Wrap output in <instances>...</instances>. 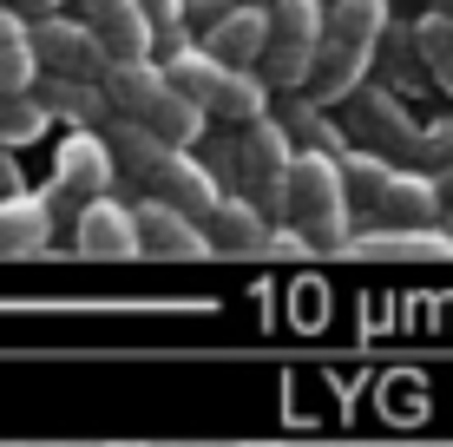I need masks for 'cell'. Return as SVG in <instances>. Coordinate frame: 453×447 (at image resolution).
<instances>
[{
    "label": "cell",
    "instance_id": "e0dca14e",
    "mask_svg": "<svg viewBox=\"0 0 453 447\" xmlns=\"http://www.w3.org/2000/svg\"><path fill=\"white\" fill-rule=\"evenodd\" d=\"M165 86H171L165 66H151V59H112V66H105V99H112L125 119H138Z\"/></svg>",
    "mask_w": 453,
    "mask_h": 447
},
{
    "label": "cell",
    "instance_id": "4316f807",
    "mask_svg": "<svg viewBox=\"0 0 453 447\" xmlns=\"http://www.w3.org/2000/svg\"><path fill=\"white\" fill-rule=\"evenodd\" d=\"M27 191V178H20V165H13V151L0 145V197H20Z\"/></svg>",
    "mask_w": 453,
    "mask_h": 447
},
{
    "label": "cell",
    "instance_id": "cb8c5ba5",
    "mask_svg": "<svg viewBox=\"0 0 453 447\" xmlns=\"http://www.w3.org/2000/svg\"><path fill=\"white\" fill-rule=\"evenodd\" d=\"M414 158L427 165V178H447V172H453V119H434V126H420Z\"/></svg>",
    "mask_w": 453,
    "mask_h": 447
},
{
    "label": "cell",
    "instance_id": "f1b7e54d",
    "mask_svg": "<svg viewBox=\"0 0 453 447\" xmlns=\"http://www.w3.org/2000/svg\"><path fill=\"white\" fill-rule=\"evenodd\" d=\"M105 447H138V441H105Z\"/></svg>",
    "mask_w": 453,
    "mask_h": 447
},
{
    "label": "cell",
    "instance_id": "4dcf8cb0",
    "mask_svg": "<svg viewBox=\"0 0 453 447\" xmlns=\"http://www.w3.org/2000/svg\"><path fill=\"white\" fill-rule=\"evenodd\" d=\"M447 237H453V218H447Z\"/></svg>",
    "mask_w": 453,
    "mask_h": 447
},
{
    "label": "cell",
    "instance_id": "1f68e13d",
    "mask_svg": "<svg viewBox=\"0 0 453 447\" xmlns=\"http://www.w3.org/2000/svg\"><path fill=\"white\" fill-rule=\"evenodd\" d=\"M250 7H263V0H250Z\"/></svg>",
    "mask_w": 453,
    "mask_h": 447
},
{
    "label": "cell",
    "instance_id": "8fae6325",
    "mask_svg": "<svg viewBox=\"0 0 453 447\" xmlns=\"http://www.w3.org/2000/svg\"><path fill=\"white\" fill-rule=\"evenodd\" d=\"M374 211H381L388 224H401V230H420V224H434L441 218V178H427V172H388L381 178V191H374Z\"/></svg>",
    "mask_w": 453,
    "mask_h": 447
},
{
    "label": "cell",
    "instance_id": "d4e9b609",
    "mask_svg": "<svg viewBox=\"0 0 453 447\" xmlns=\"http://www.w3.org/2000/svg\"><path fill=\"white\" fill-rule=\"evenodd\" d=\"M263 257H283V264H303V257H316V243H309L296 224H276L270 237H263Z\"/></svg>",
    "mask_w": 453,
    "mask_h": 447
},
{
    "label": "cell",
    "instance_id": "603a6c76",
    "mask_svg": "<svg viewBox=\"0 0 453 447\" xmlns=\"http://www.w3.org/2000/svg\"><path fill=\"white\" fill-rule=\"evenodd\" d=\"M283 126H289V132H309V151H329V158H342V132L329 126V112H322V105L303 99V92H296V105H289Z\"/></svg>",
    "mask_w": 453,
    "mask_h": 447
},
{
    "label": "cell",
    "instance_id": "5b68a950",
    "mask_svg": "<svg viewBox=\"0 0 453 447\" xmlns=\"http://www.w3.org/2000/svg\"><path fill=\"white\" fill-rule=\"evenodd\" d=\"M34 53H40L53 73H66V80H105V66H112L105 40L92 34L86 20H66V13L34 20Z\"/></svg>",
    "mask_w": 453,
    "mask_h": 447
},
{
    "label": "cell",
    "instance_id": "d6a6232c",
    "mask_svg": "<svg viewBox=\"0 0 453 447\" xmlns=\"http://www.w3.org/2000/svg\"><path fill=\"white\" fill-rule=\"evenodd\" d=\"M0 7H7V0H0Z\"/></svg>",
    "mask_w": 453,
    "mask_h": 447
},
{
    "label": "cell",
    "instance_id": "3957f363",
    "mask_svg": "<svg viewBox=\"0 0 453 447\" xmlns=\"http://www.w3.org/2000/svg\"><path fill=\"white\" fill-rule=\"evenodd\" d=\"M283 218L303 230L316 250H342V243L355 237L349 230V178H342V158H329V151H296L289 191H283Z\"/></svg>",
    "mask_w": 453,
    "mask_h": 447
},
{
    "label": "cell",
    "instance_id": "4fadbf2b",
    "mask_svg": "<svg viewBox=\"0 0 453 447\" xmlns=\"http://www.w3.org/2000/svg\"><path fill=\"white\" fill-rule=\"evenodd\" d=\"M46 237H53V204L34 191L0 197V257H46Z\"/></svg>",
    "mask_w": 453,
    "mask_h": 447
},
{
    "label": "cell",
    "instance_id": "9a60e30c",
    "mask_svg": "<svg viewBox=\"0 0 453 447\" xmlns=\"http://www.w3.org/2000/svg\"><path fill=\"white\" fill-rule=\"evenodd\" d=\"M204 119H211V112H204V105H197V99H184L178 86H165L158 99H151L145 112H138V126H145L151 138H165V145L191 151L197 138H204Z\"/></svg>",
    "mask_w": 453,
    "mask_h": 447
},
{
    "label": "cell",
    "instance_id": "8992f818",
    "mask_svg": "<svg viewBox=\"0 0 453 447\" xmlns=\"http://www.w3.org/2000/svg\"><path fill=\"white\" fill-rule=\"evenodd\" d=\"M105 184H112V145H105L99 132L73 126L59 138V158H53V191H46V204H53L59 191L66 197H105Z\"/></svg>",
    "mask_w": 453,
    "mask_h": 447
},
{
    "label": "cell",
    "instance_id": "7402d4cb",
    "mask_svg": "<svg viewBox=\"0 0 453 447\" xmlns=\"http://www.w3.org/2000/svg\"><path fill=\"white\" fill-rule=\"evenodd\" d=\"M414 46H420V59H427V73L441 80L447 92H453V13H441L434 7L427 20L414 27Z\"/></svg>",
    "mask_w": 453,
    "mask_h": 447
},
{
    "label": "cell",
    "instance_id": "484cf974",
    "mask_svg": "<svg viewBox=\"0 0 453 447\" xmlns=\"http://www.w3.org/2000/svg\"><path fill=\"white\" fill-rule=\"evenodd\" d=\"M138 7H145V20L158 27V34H171V27L184 20V7H191V0H138Z\"/></svg>",
    "mask_w": 453,
    "mask_h": 447
},
{
    "label": "cell",
    "instance_id": "f546056e",
    "mask_svg": "<svg viewBox=\"0 0 453 447\" xmlns=\"http://www.w3.org/2000/svg\"><path fill=\"white\" fill-rule=\"evenodd\" d=\"M243 447H276V441H243Z\"/></svg>",
    "mask_w": 453,
    "mask_h": 447
},
{
    "label": "cell",
    "instance_id": "ffe728a7",
    "mask_svg": "<svg viewBox=\"0 0 453 447\" xmlns=\"http://www.w3.org/2000/svg\"><path fill=\"white\" fill-rule=\"evenodd\" d=\"M355 105H362V126H355V132H374V138H381V145H395V151H414V145H420L414 119L401 112V105L388 99V92H362V99H355Z\"/></svg>",
    "mask_w": 453,
    "mask_h": 447
},
{
    "label": "cell",
    "instance_id": "7c38bea8",
    "mask_svg": "<svg viewBox=\"0 0 453 447\" xmlns=\"http://www.w3.org/2000/svg\"><path fill=\"white\" fill-rule=\"evenodd\" d=\"M204 237H211L217 257H263V237H270L263 204H250V197H217V211L204 218Z\"/></svg>",
    "mask_w": 453,
    "mask_h": 447
},
{
    "label": "cell",
    "instance_id": "30bf717a",
    "mask_svg": "<svg viewBox=\"0 0 453 447\" xmlns=\"http://www.w3.org/2000/svg\"><path fill=\"white\" fill-rule=\"evenodd\" d=\"M86 27L105 40L112 59H151V40H158L138 0H86Z\"/></svg>",
    "mask_w": 453,
    "mask_h": 447
},
{
    "label": "cell",
    "instance_id": "83f0119b",
    "mask_svg": "<svg viewBox=\"0 0 453 447\" xmlns=\"http://www.w3.org/2000/svg\"><path fill=\"white\" fill-rule=\"evenodd\" d=\"M66 0H13V13H27V20H46V13H59Z\"/></svg>",
    "mask_w": 453,
    "mask_h": 447
},
{
    "label": "cell",
    "instance_id": "5bb4252c",
    "mask_svg": "<svg viewBox=\"0 0 453 447\" xmlns=\"http://www.w3.org/2000/svg\"><path fill=\"white\" fill-rule=\"evenodd\" d=\"M211 53L224 59V66H257L263 59V46H270V13L263 7H250V0H237V7L224 13V20L211 27Z\"/></svg>",
    "mask_w": 453,
    "mask_h": 447
},
{
    "label": "cell",
    "instance_id": "ba28073f",
    "mask_svg": "<svg viewBox=\"0 0 453 447\" xmlns=\"http://www.w3.org/2000/svg\"><path fill=\"white\" fill-rule=\"evenodd\" d=\"M342 250H349V257H374V264H453L447 224H420V230L381 224V230H362V237H349Z\"/></svg>",
    "mask_w": 453,
    "mask_h": 447
},
{
    "label": "cell",
    "instance_id": "6da1fadb",
    "mask_svg": "<svg viewBox=\"0 0 453 447\" xmlns=\"http://www.w3.org/2000/svg\"><path fill=\"white\" fill-rule=\"evenodd\" d=\"M388 27V0H335L329 7V34L316 46V73H309V105L329 112L335 99H355V80H362L374 40Z\"/></svg>",
    "mask_w": 453,
    "mask_h": 447
},
{
    "label": "cell",
    "instance_id": "277c9868",
    "mask_svg": "<svg viewBox=\"0 0 453 447\" xmlns=\"http://www.w3.org/2000/svg\"><path fill=\"white\" fill-rule=\"evenodd\" d=\"M237 165H243V184H250V204H263V211H283V191H289V165H296V151H289V126L283 119H250L243 126V151H237Z\"/></svg>",
    "mask_w": 453,
    "mask_h": 447
},
{
    "label": "cell",
    "instance_id": "7a4b0ae2",
    "mask_svg": "<svg viewBox=\"0 0 453 447\" xmlns=\"http://www.w3.org/2000/svg\"><path fill=\"white\" fill-rule=\"evenodd\" d=\"M165 80L184 92V99H197L211 119H250L270 112V86H263L257 66H224V59L211 53V46H178V53L165 59Z\"/></svg>",
    "mask_w": 453,
    "mask_h": 447
},
{
    "label": "cell",
    "instance_id": "52a82bcc",
    "mask_svg": "<svg viewBox=\"0 0 453 447\" xmlns=\"http://www.w3.org/2000/svg\"><path fill=\"white\" fill-rule=\"evenodd\" d=\"M132 218H138V237H145V250L165 257V264H204V257H217L211 237H204V224L184 218V211L165 204V197H145Z\"/></svg>",
    "mask_w": 453,
    "mask_h": 447
},
{
    "label": "cell",
    "instance_id": "d6986e66",
    "mask_svg": "<svg viewBox=\"0 0 453 447\" xmlns=\"http://www.w3.org/2000/svg\"><path fill=\"white\" fill-rule=\"evenodd\" d=\"M53 132V112L34 99V92H0V145L7 151H20V145H34V138Z\"/></svg>",
    "mask_w": 453,
    "mask_h": 447
},
{
    "label": "cell",
    "instance_id": "2e32d148",
    "mask_svg": "<svg viewBox=\"0 0 453 447\" xmlns=\"http://www.w3.org/2000/svg\"><path fill=\"white\" fill-rule=\"evenodd\" d=\"M40 53H34V20L0 7V92H34Z\"/></svg>",
    "mask_w": 453,
    "mask_h": 447
},
{
    "label": "cell",
    "instance_id": "9c48e42d",
    "mask_svg": "<svg viewBox=\"0 0 453 447\" xmlns=\"http://www.w3.org/2000/svg\"><path fill=\"white\" fill-rule=\"evenodd\" d=\"M80 257H99V264H132L145 257V237H138V218L112 197H86L80 204Z\"/></svg>",
    "mask_w": 453,
    "mask_h": 447
},
{
    "label": "cell",
    "instance_id": "44dd1931",
    "mask_svg": "<svg viewBox=\"0 0 453 447\" xmlns=\"http://www.w3.org/2000/svg\"><path fill=\"white\" fill-rule=\"evenodd\" d=\"M34 99L53 119H80V126H86V119H99V80H66V73H59V80H46Z\"/></svg>",
    "mask_w": 453,
    "mask_h": 447
},
{
    "label": "cell",
    "instance_id": "ac0fdd59",
    "mask_svg": "<svg viewBox=\"0 0 453 447\" xmlns=\"http://www.w3.org/2000/svg\"><path fill=\"white\" fill-rule=\"evenodd\" d=\"M263 13H270V40L283 46H322V34H329L322 0H263Z\"/></svg>",
    "mask_w": 453,
    "mask_h": 447
}]
</instances>
